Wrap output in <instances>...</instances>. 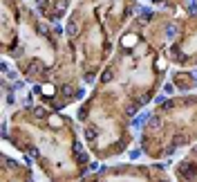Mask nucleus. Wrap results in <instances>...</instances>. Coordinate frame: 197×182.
<instances>
[{"label": "nucleus", "instance_id": "obj_1", "mask_svg": "<svg viewBox=\"0 0 197 182\" xmlns=\"http://www.w3.org/2000/svg\"><path fill=\"white\" fill-rule=\"evenodd\" d=\"M150 119V110H146V112H141V115H137L135 119H132V126L135 128H143L146 126V122Z\"/></svg>", "mask_w": 197, "mask_h": 182}, {"label": "nucleus", "instance_id": "obj_2", "mask_svg": "<svg viewBox=\"0 0 197 182\" xmlns=\"http://www.w3.org/2000/svg\"><path fill=\"white\" fill-rule=\"evenodd\" d=\"M65 32H67V36H69V38L78 36V22L74 20V18H69V22H67V27H65Z\"/></svg>", "mask_w": 197, "mask_h": 182}, {"label": "nucleus", "instance_id": "obj_3", "mask_svg": "<svg viewBox=\"0 0 197 182\" xmlns=\"http://www.w3.org/2000/svg\"><path fill=\"white\" fill-rule=\"evenodd\" d=\"M137 14L141 16L139 20H143V22H148L150 18H152V9H150V7H137Z\"/></svg>", "mask_w": 197, "mask_h": 182}, {"label": "nucleus", "instance_id": "obj_4", "mask_svg": "<svg viewBox=\"0 0 197 182\" xmlns=\"http://www.w3.org/2000/svg\"><path fill=\"white\" fill-rule=\"evenodd\" d=\"M56 14H65L67 11V7H69V0H56Z\"/></svg>", "mask_w": 197, "mask_h": 182}, {"label": "nucleus", "instance_id": "obj_5", "mask_svg": "<svg viewBox=\"0 0 197 182\" xmlns=\"http://www.w3.org/2000/svg\"><path fill=\"white\" fill-rule=\"evenodd\" d=\"M177 34H179L177 25H172V22H170V25L166 27V38H170V41H172V38H177Z\"/></svg>", "mask_w": 197, "mask_h": 182}, {"label": "nucleus", "instance_id": "obj_6", "mask_svg": "<svg viewBox=\"0 0 197 182\" xmlns=\"http://www.w3.org/2000/svg\"><path fill=\"white\" fill-rule=\"evenodd\" d=\"M40 92H43L45 97H54V92H56V90H54V86H49V83H45V86L40 88Z\"/></svg>", "mask_w": 197, "mask_h": 182}, {"label": "nucleus", "instance_id": "obj_7", "mask_svg": "<svg viewBox=\"0 0 197 182\" xmlns=\"http://www.w3.org/2000/svg\"><path fill=\"white\" fill-rule=\"evenodd\" d=\"M85 139H96V128L94 126H88V128H85Z\"/></svg>", "mask_w": 197, "mask_h": 182}, {"label": "nucleus", "instance_id": "obj_8", "mask_svg": "<svg viewBox=\"0 0 197 182\" xmlns=\"http://www.w3.org/2000/svg\"><path fill=\"white\" fill-rule=\"evenodd\" d=\"M45 115H47V112H45L43 106H36V108H34V117H36V119H45Z\"/></svg>", "mask_w": 197, "mask_h": 182}, {"label": "nucleus", "instance_id": "obj_9", "mask_svg": "<svg viewBox=\"0 0 197 182\" xmlns=\"http://www.w3.org/2000/svg\"><path fill=\"white\" fill-rule=\"evenodd\" d=\"M186 142H188V137H186V135H184V133L175 135V146H184V144H186Z\"/></svg>", "mask_w": 197, "mask_h": 182}, {"label": "nucleus", "instance_id": "obj_10", "mask_svg": "<svg viewBox=\"0 0 197 182\" xmlns=\"http://www.w3.org/2000/svg\"><path fill=\"white\" fill-rule=\"evenodd\" d=\"M40 70H43V65H40V63H32L29 74H32V77H34V74H40Z\"/></svg>", "mask_w": 197, "mask_h": 182}, {"label": "nucleus", "instance_id": "obj_11", "mask_svg": "<svg viewBox=\"0 0 197 182\" xmlns=\"http://www.w3.org/2000/svg\"><path fill=\"white\" fill-rule=\"evenodd\" d=\"M101 81H103V83L112 81V70H105V72H103V74H101Z\"/></svg>", "mask_w": 197, "mask_h": 182}, {"label": "nucleus", "instance_id": "obj_12", "mask_svg": "<svg viewBox=\"0 0 197 182\" xmlns=\"http://www.w3.org/2000/svg\"><path fill=\"white\" fill-rule=\"evenodd\" d=\"M175 92V86H172V83H166L164 86V94H172Z\"/></svg>", "mask_w": 197, "mask_h": 182}, {"label": "nucleus", "instance_id": "obj_13", "mask_svg": "<svg viewBox=\"0 0 197 182\" xmlns=\"http://www.w3.org/2000/svg\"><path fill=\"white\" fill-rule=\"evenodd\" d=\"M155 104H166V94H157V97H155Z\"/></svg>", "mask_w": 197, "mask_h": 182}, {"label": "nucleus", "instance_id": "obj_14", "mask_svg": "<svg viewBox=\"0 0 197 182\" xmlns=\"http://www.w3.org/2000/svg\"><path fill=\"white\" fill-rule=\"evenodd\" d=\"M83 81H85V83H92V81H94V74H92V72H88V74L83 77Z\"/></svg>", "mask_w": 197, "mask_h": 182}, {"label": "nucleus", "instance_id": "obj_15", "mask_svg": "<svg viewBox=\"0 0 197 182\" xmlns=\"http://www.w3.org/2000/svg\"><path fill=\"white\" fill-rule=\"evenodd\" d=\"M22 88H25V83H22L20 79H18V81H14V90H22Z\"/></svg>", "mask_w": 197, "mask_h": 182}, {"label": "nucleus", "instance_id": "obj_16", "mask_svg": "<svg viewBox=\"0 0 197 182\" xmlns=\"http://www.w3.org/2000/svg\"><path fill=\"white\" fill-rule=\"evenodd\" d=\"M5 77H7V79H14V81H18V79H16V77H18V72H11V70H9Z\"/></svg>", "mask_w": 197, "mask_h": 182}, {"label": "nucleus", "instance_id": "obj_17", "mask_svg": "<svg viewBox=\"0 0 197 182\" xmlns=\"http://www.w3.org/2000/svg\"><path fill=\"white\" fill-rule=\"evenodd\" d=\"M74 153H83V144H81V142L74 144Z\"/></svg>", "mask_w": 197, "mask_h": 182}, {"label": "nucleus", "instance_id": "obj_18", "mask_svg": "<svg viewBox=\"0 0 197 182\" xmlns=\"http://www.w3.org/2000/svg\"><path fill=\"white\" fill-rule=\"evenodd\" d=\"M159 124H161L159 119H150V128H159Z\"/></svg>", "mask_w": 197, "mask_h": 182}, {"label": "nucleus", "instance_id": "obj_19", "mask_svg": "<svg viewBox=\"0 0 197 182\" xmlns=\"http://www.w3.org/2000/svg\"><path fill=\"white\" fill-rule=\"evenodd\" d=\"M76 155H78V160H81V162H90V157L85 155V153H76Z\"/></svg>", "mask_w": 197, "mask_h": 182}, {"label": "nucleus", "instance_id": "obj_20", "mask_svg": "<svg viewBox=\"0 0 197 182\" xmlns=\"http://www.w3.org/2000/svg\"><path fill=\"white\" fill-rule=\"evenodd\" d=\"M63 94H65V97H72V88L65 86V88H63Z\"/></svg>", "mask_w": 197, "mask_h": 182}, {"label": "nucleus", "instance_id": "obj_21", "mask_svg": "<svg viewBox=\"0 0 197 182\" xmlns=\"http://www.w3.org/2000/svg\"><path fill=\"white\" fill-rule=\"evenodd\" d=\"M0 67H2V72H5V74L9 72V63H7V61H2V65H0Z\"/></svg>", "mask_w": 197, "mask_h": 182}, {"label": "nucleus", "instance_id": "obj_22", "mask_svg": "<svg viewBox=\"0 0 197 182\" xmlns=\"http://www.w3.org/2000/svg\"><path fill=\"white\" fill-rule=\"evenodd\" d=\"M139 155H141V151H137V149H135V151H132V153H130V157H132V160H137V157H139Z\"/></svg>", "mask_w": 197, "mask_h": 182}, {"label": "nucleus", "instance_id": "obj_23", "mask_svg": "<svg viewBox=\"0 0 197 182\" xmlns=\"http://www.w3.org/2000/svg\"><path fill=\"white\" fill-rule=\"evenodd\" d=\"M38 32H40V34L45 36V34H47V27H45V25H38Z\"/></svg>", "mask_w": 197, "mask_h": 182}, {"label": "nucleus", "instance_id": "obj_24", "mask_svg": "<svg viewBox=\"0 0 197 182\" xmlns=\"http://www.w3.org/2000/svg\"><path fill=\"white\" fill-rule=\"evenodd\" d=\"M137 112V106H128V115H135Z\"/></svg>", "mask_w": 197, "mask_h": 182}, {"label": "nucleus", "instance_id": "obj_25", "mask_svg": "<svg viewBox=\"0 0 197 182\" xmlns=\"http://www.w3.org/2000/svg\"><path fill=\"white\" fill-rule=\"evenodd\" d=\"M190 77H193V81L197 83V70H193V72H190Z\"/></svg>", "mask_w": 197, "mask_h": 182}, {"label": "nucleus", "instance_id": "obj_26", "mask_svg": "<svg viewBox=\"0 0 197 182\" xmlns=\"http://www.w3.org/2000/svg\"><path fill=\"white\" fill-rule=\"evenodd\" d=\"M36 2H38V5H45V2H47V0H36Z\"/></svg>", "mask_w": 197, "mask_h": 182}]
</instances>
